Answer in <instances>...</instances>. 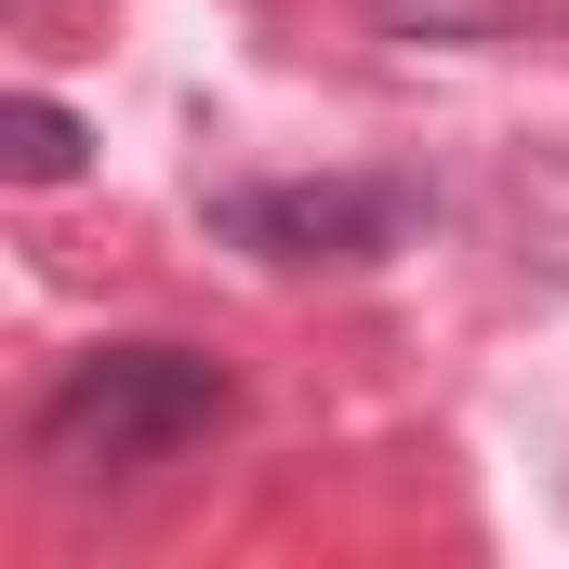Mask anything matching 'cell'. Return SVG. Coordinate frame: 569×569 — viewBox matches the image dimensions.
<instances>
[{
	"instance_id": "4",
	"label": "cell",
	"mask_w": 569,
	"mask_h": 569,
	"mask_svg": "<svg viewBox=\"0 0 569 569\" xmlns=\"http://www.w3.org/2000/svg\"><path fill=\"white\" fill-rule=\"evenodd\" d=\"M80 120H67V107H53V93H13V172H27V186H67V172H80Z\"/></svg>"
},
{
	"instance_id": "3",
	"label": "cell",
	"mask_w": 569,
	"mask_h": 569,
	"mask_svg": "<svg viewBox=\"0 0 569 569\" xmlns=\"http://www.w3.org/2000/svg\"><path fill=\"white\" fill-rule=\"evenodd\" d=\"M358 13L385 40H463V53L477 40H517V0H358Z\"/></svg>"
},
{
	"instance_id": "1",
	"label": "cell",
	"mask_w": 569,
	"mask_h": 569,
	"mask_svg": "<svg viewBox=\"0 0 569 569\" xmlns=\"http://www.w3.org/2000/svg\"><path fill=\"white\" fill-rule=\"evenodd\" d=\"M239 411V371L212 345H93L53 398H40V463L67 490H120V477H159L172 450Z\"/></svg>"
},
{
	"instance_id": "2",
	"label": "cell",
	"mask_w": 569,
	"mask_h": 569,
	"mask_svg": "<svg viewBox=\"0 0 569 569\" xmlns=\"http://www.w3.org/2000/svg\"><path fill=\"white\" fill-rule=\"evenodd\" d=\"M199 226L252 266H371L411 239V186L385 172H252V186H212Z\"/></svg>"
}]
</instances>
